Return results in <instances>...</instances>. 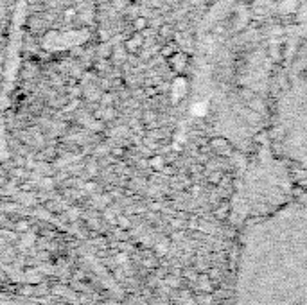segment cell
<instances>
[{"label":"cell","instance_id":"6da1fadb","mask_svg":"<svg viewBox=\"0 0 307 305\" xmlns=\"http://www.w3.org/2000/svg\"><path fill=\"white\" fill-rule=\"evenodd\" d=\"M273 142L282 156L307 169V38L298 42L275 106Z\"/></svg>","mask_w":307,"mask_h":305},{"label":"cell","instance_id":"7a4b0ae2","mask_svg":"<svg viewBox=\"0 0 307 305\" xmlns=\"http://www.w3.org/2000/svg\"><path fill=\"white\" fill-rule=\"evenodd\" d=\"M167 63H169V68L174 72V74H183L189 67V56L181 50H174L169 57H167Z\"/></svg>","mask_w":307,"mask_h":305},{"label":"cell","instance_id":"3957f363","mask_svg":"<svg viewBox=\"0 0 307 305\" xmlns=\"http://www.w3.org/2000/svg\"><path fill=\"white\" fill-rule=\"evenodd\" d=\"M144 47V32L135 31L130 38L124 42V49L128 50V54H138Z\"/></svg>","mask_w":307,"mask_h":305},{"label":"cell","instance_id":"277c9868","mask_svg":"<svg viewBox=\"0 0 307 305\" xmlns=\"http://www.w3.org/2000/svg\"><path fill=\"white\" fill-rule=\"evenodd\" d=\"M209 146H210V149L216 151V153L221 154V156H227V154L232 153V144L228 142L224 136H214V138H210Z\"/></svg>","mask_w":307,"mask_h":305},{"label":"cell","instance_id":"5b68a950","mask_svg":"<svg viewBox=\"0 0 307 305\" xmlns=\"http://www.w3.org/2000/svg\"><path fill=\"white\" fill-rule=\"evenodd\" d=\"M0 305H44L36 300L22 296H8V294H0Z\"/></svg>","mask_w":307,"mask_h":305},{"label":"cell","instance_id":"8992f818","mask_svg":"<svg viewBox=\"0 0 307 305\" xmlns=\"http://www.w3.org/2000/svg\"><path fill=\"white\" fill-rule=\"evenodd\" d=\"M148 165L153 169V171H160V172H162V171H163V167H166V165H167V160L162 156V154H153V156L149 158Z\"/></svg>","mask_w":307,"mask_h":305},{"label":"cell","instance_id":"52a82bcc","mask_svg":"<svg viewBox=\"0 0 307 305\" xmlns=\"http://www.w3.org/2000/svg\"><path fill=\"white\" fill-rule=\"evenodd\" d=\"M148 25H149V22H148V18H146V16H135L133 29L137 32H144L146 29H148Z\"/></svg>","mask_w":307,"mask_h":305},{"label":"cell","instance_id":"ba28073f","mask_svg":"<svg viewBox=\"0 0 307 305\" xmlns=\"http://www.w3.org/2000/svg\"><path fill=\"white\" fill-rule=\"evenodd\" d=\"M117 117H119V111H117L113 106H108V108H105V110H103L101 120L108 122V120H113V118H117Z\"/></svg>","mask_w":307,"mask_h":305},{"label":"cell","instance_id":"9c48e42d","mask_svg":"<svg viewBox=\"0 0 307 305\" xmlns=\"http://www.w3.org/2000/svg\"><path fill=\"white\" fill-rule=\"evenodd\" d=\"M158 34H160V38H163V39H169L171 36L174 34V31H173V25H169V24H163L162 27H160Z\"/></svg>","mask_w":307,"mask_h":305},{"label":"cell","instance_id":"30bf717a","mask_svg":"<svg viewBox=\"0 0 307 305\" xmlns=\"http://www.w3.org/2000/svg\"><path fill=\"white\" fill-rule=\"evenodd\" d=\"M85 167H87V172L90 176H97V172H99V164L95 160H92V161H88L87 165H85Z\"/></svg>","mask_w":307,"mask_h":305},{"label":"cell","instance_id":"8fae6325","mask_svg":"<svg viewBox=\"0 0 307 305\" xmlns=\"http://www.w3.org/2000/svg\"><path fill=\"white\" fill-rule=\"evenodd\" d=\"M221 179H223V174H221V172H210L209 174V183H212V185H217Z\"/></svg>","mask_w":307,"mask_h":305},{"label":"cell","instance_id":"7c38bea8","mask_svg":"<svg viewBox=\"0 0 307 305\" xmlns=\"http://www.w3.org/2000/svg\"><path fill=\"white\" fill-rule=\"evenodd\" d=\"M173 52H174V45H166V47L162 49V56H163V57H169Z\"/></svg>","mask_w":307,"mask_h":305},{"label":"cell","instance_id":"4fadbf2b","mask_svg":"<svg viewBox=\"0 0 307 305\" xmlns=\"http://www.w3.org/2000/svg\"><path fill=\"white\" fill-rule=\"evenodd\" d=\"M112 100H113L112 93H105V97H103V103H105L106 106H112Z\"/></svg>","mask_w":307,"mask_h":305},{"label":"cell","instance_id":"5bb4252c","mask_svg":"<svg viewBox=\"0 0 307 305\" xmlns=\"http://www.w3.org/2000/svg\"><path fill=\"white\" fill-rule=\"evenodd\" d=\"M113 154H115V156H122L124 149H122V147H115V149H113Z\"/></svg>","mask_w":307,"mask_h":305}]
</instances>
